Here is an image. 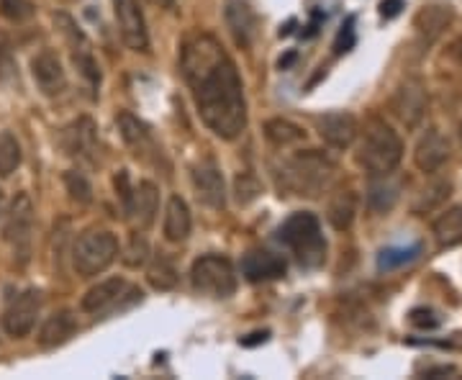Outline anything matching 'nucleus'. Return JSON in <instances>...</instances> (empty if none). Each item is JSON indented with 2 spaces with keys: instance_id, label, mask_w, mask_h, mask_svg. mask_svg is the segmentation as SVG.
Masks as SVG:
<instances>
[{
  "instance_id": "23",
  "label": "nucleus",
  "mask_w": 462,
  "mask_h": 380,
  "mask_svg": "<svg viewBox=\"0 0 462 380\" xmlns=\"http://www.w3.org/2000/svg\"><path fill=\"white\" fill-rule=\"evenodd\" d=\"M401 199V182L388 175H375L370 188H367V206L375 214H388Z\"/></svg>"
},
{
  "instance_id": "6",
  "label": "nucleus",
  "mask_w": 462,
  "mask_h": 380,
  "mask_svg": "<svg viewBox=\"0 0 462 380\" xmlns=\"http://www.w3.org/2000/svg\"><path fill=\"white\" fill-rule=\"evenodd\" d=\"M190 283L196 293L208 298H229L236 291V273L234 264L221 255H203L193 263Z\"/></svg>"
},
{
  "instance_id": "42",
  "label": "nucleus",
  "mask_w": 462,
  "mask_h": 380,
  "mask_svg": "<svg viewBox=\"0 0 462 380\" xmlns=\"http://www.w3.org/2000/svg\"><path fill=\"white\" fill-rule=\"evenodd\" d=\"M460 142H462V124H460Z\"/></svg>"
},
{
  "instance_id": "41",
  "label": "nucleus",
  "mask_w": 462,
  "mask_h": 380,
  "mask_svg": "<svg viewBox=\"0 0 462 380\" xmlns=\"http://www.w3.org/2000/svg\"><path fill=\"white\" fill-rule=\"evenodd\" d=\"M0 216H3V190H0Z\"/></svg>"
},
{
  "instance_id": "18",
  "label": "nucleus",
  "mask_w": 462,
  "mask_h": 380,
  "mask_svg": "<svg viewBox=\"0 0 462 380\" xmlns=\"http://www.w3.org/2000/svg\"><path fill=\"white\" fill-rule=\"evenodd\" d=\"M321 139L334 149H346L357 136V118L349 111H331L316 121Z\"/></svg>"
},
{
  "instance_id": "13",
  "label": "nucleus",
  "mask_w": 462,
  "mask_h": 380,
  "mask_svg": "<svg viewBox=\"0 0 462 380\" xmlns=\"http://www.w3.org/2000/svg\"><path fill=\"white\" fill-rule=\"evenodd\" d=\"M32 75L36 85H39V90L44 93V96H62L67 88V75H65V67L60 62V57L54 54L51 50L39 51L36 57L32 60Z\"/></svg>"
},
{
  "instance_id": "32",
  "label": "nucleus",
  "mask_w": 462,
  "mask_h": 380,
  "mask_svg": "<svg viewBox=\"0 0 462 380\" xmlns=\"http://www.w3.org/2000/svg\"><path fill=\"white\" fill-rule=\"evenodd\" d=\"M65 185H67V193H69V199L75 200V203L88 206V203L93 200V188H90L88 178H85V175H80V172H67Z\"/></svg>"
},
{
  "instance_id": "12",
  "label": "nucleus",
  "mask_w": 462,
  "mask_h": 380,
  "mask_svg": "<svg viewBox=\"0 0 462 380\" xmlns=\"http://www.w3.org/2000/svg\"><path fill=\"white\" fill-rule=\"evenodd\" d=\"M62 147L69 157L85 160V162H96V152H98V129L93 124V118H78L62 132Z\"/></svg>"
},
{
  "instance_id": "8",
  "label": "nucleus",
  "mask_w": 462,
  "mask_h": 380,
  "mask_svg": "<svg viewBox=\"0 0 462 380\" xmlns=\"http://www.w3.org/2000/svg\"><path fill=\"white\" fill-rule=\"evenodd\" d=\"M427 106H430L427 88L416 78H409L406 83L398 85L393 100H391V111L396 114V118L406 129H416L421 124V118L427 114Z\"/></svg>"
},
{
  "instance_id": "20",
  "label": "nucleus",
  "mask_w": 462,
  "mask_h": 380,
  "mask_svg": "<svg viewBox=\"0 0 462 380\" xmlns=\"http://www.w3.org/2000/svg\"><path fill=\"white\" fill-rule=\"evenodd\" d=\"M242 275L249 283L278 281L285 275V260L273 252H264V249H252L242 260Z\"/></svg>"
},
{
  "instance_id": "34",
  "label": "nucleus",
  "mask_w": 462,
  "mask_h": 380,
  "mask_svg": "<svg viewBox=\"0 0 462 380\" xmlns=\"http://www.w3.org/2000/svg\"><path fill=\"white\" fill-rule=\"evenodd\" d=\"M236 200L242 203V206H247L252 200L260 196V182L254 175H249V172H242V175H236Z\"/></svg>"
},
{
  "instance_id": "22",
  "label": "nucleus",
  "mask_w": 462,
  "mask_h": 380,
  "mask_svg": "<svg viewBox=\"0 0 462 380\" xmlns=\"http://www.w3.org/2000/svg\"><path fill=\"white\" fill-rule=\"evenodd\" d=\"M190 227H193V221H190V209H188V203L180 199V196H172V199L167 200V209H165V239L167 242H172V245H178V242H185L188 239V234H190Z\"/></svg>"
},
{
  "instance_id": "33",
  "label": "nucleus",
  "mask_w": 462,
  "mask_h": 380,
  "mask_svg": "<svg viewBox=\"0 0 462 380\" xmlns=\"http://www.w3.org/2000/svg\"><path fill=\"white\" fill-rule=\"evenodd\" d=\"M33 3L32 0H0V16L21 23V21H29L33 16Z\"/></svg>"
},
{
  "instance_id": "27",
  "label": "nucleus",
  "mask_w": 462,
  "mask_h": 380,
  "mask_svg": "<svg viewBox=\"0 0 462 380\" xmlns=\"http://www.w3.org/2000/svg\"><path fill=\"white\" fill-rule=\"evenodd\" d=\"M449 18L452 16H449V11H447L445 5H427V8L419 11V16H416V29H419V33H421L427 42H434V39L447 29Z\"/></svg>"
},
{
  "instance_id": "16",
  "label": "nucleus",
  "mask_w": 462,
  "mask_h": 380,
  "mask_svg": "<svg viewBox=\"0 0 462 380\" xmlns=\"http://www.w3.org/2000/svg\"><path fill=\"white\" fill-rule=\"evenodd\" d=\"M193 188H196V196H199L200 203H206L214 211L224 209V203H226V185H224V178H221L218 167L211 165V162L193 167Z\"/></svg>"
},
{
  "instance_id": "24",
  "label": "nucleus",
  "mask_w": 462,
  "mask_h": 380,
  "mask_svg": "<svg viewBox=\"0 0 462 380\" xmlns=\"http://www.w3.org/2000/svg\"><path fill=\"white\" fill-rule=\"evenodd\" d=\"M439 247H455L462 242V206H455L439 216L431 227Z\"/></svg>"
},
{
  "instance_id": "5",
  "label": "nucleus",
  "mask_w": 462,
  "mask_h": 380,
  "mask_svg": "<svg viewBox=\"0 0 462 380\" xmlns=\"http://www.w3.org/2000/svg\"><path fill=\"white\" fill-rule=\"evenodd\" d=\"M116 257H118V239L106 229H90L80 234L72 249V264L83 278L100 275L114 264Z\"/></svg>"
},
{
  "instance_id": "15",
  "label": "nucleus",
  "mask_w": 462,
  "mask_h": 380,
  "mask_svg": "<svg viewBox=\"0 0 462 380\" xmlns=\"http://www.w3.org/2000/svg\"><path fill=\"white\" fill-rule=\"evenodd\" d=\"M118 132H121V139L126 142V147L132 149L134 157H139V160H147V162H154L157 157H160V152H157V144H154V139H152V132H149L147 126L139 121L132 114H118Z\"/></svg>"
},
{
  "instance_id": "14",
  "label": "nucleus",
  "mask_w": 462,
  "mask_h": 380,
  "mask_svg": "<svg viewBox=\"0 0 462 380\" xmlns=\"http://www.w3.org/2000/svg\"><path fill=\"white\" fill-rule=\"evenodd\" d=\"M224 18H226V26H229L231 39L236 42V47L249 50L257 39V16H254L252 5L247 0H226Z\"/></svg>"
},
{
  "instance_id": "4",
  "label": "nucleus",
  "mask_w": 462,
  "mask_h": 380,
  "mask_svg": "<svg viewBox=\"0 0 462 380\" xmlns=\"http://www.w3.org/2000/svg\"><path fill=\"white\" fill-rule=\"evenodd\" d=\"M281 242L298 257L303 267H319L327 257V242L321 234V224L314 214L300 211L293 214L281 227Z\"/></svg>"
},
{
  "instance_id": "36",
  "label": "nucleus",
  "mask_w": 462,
  "mask_h": 380,
  "mask_svg": "<svg viewBox=\"0 0 462 380\" xmlns=\"http://www.w3.org/2000/svg\"><path fill=\"white\" fill-rule=\"evenodd\" d=\"M355 44V18H346V23H342V32L337 36V44H334V51L342 54L349 47Z\"/></svg>"
},
{
  "instance_id": "38",
  "label": "nucleus",
  "mask_w": 462,
  "mask_h": 380,
  "mask_svg": "<svg viewBox=\"0 0 462 380\" xmlns=\"http://www.w3.org/2000/svg\"><path fill=\"white\" fill-rule=\"evenodd\" d=\"M147 260V245H144V239H139V236H134L132 239V249H129V257H126V263L136 267V264H142Z\"/></svg>"
},
{
  "instance_id": "7",
  "label": "nucleus",
  "mask_w": 462,
  "mask_h": 380,
  "mask_svg": "<svg viewBox=\"0 0 462 380\" xmlns=\"http://www.w3.org/2000/svg\"><path fill=\"white\" fill-rule=\"evenodd\" d=\"M5 242L18 264L29 263L33 239V203L26 193H18L5 216Z\"/></svg>"
},
{
  "instance_id": "37",
  "label": "nucleus",
  "mask_w": 462,
  "mask_h": 380,
  "mask_svg": "<svg viewBox=\"0 0 462 380\" xmlns=\"http://www.w3.org/2000/svg\"><path fill=\"white\" fill-rule=\"evenodd\" d=\"M411 324L413 327H419V329H434V327H439V319H437V314L430 311V309H413Z\"/></svg>"
},
{
  "instance_id": "29",
  "label": "nucleus",
  "mask_w": 462,
  "mask_h": 380,
  "mask_svg": "<svg viewBox=\"0 0 462 380\" xmlns=\"http://www.w3.org/2000/svg\"><path fill=\"white\" fill-rule=\"evenodd\" d=\"M21 165V144L11 132H0V178H8Z\"/></svg>"
},
{
  "instance_id": "40",
  "label": "nucleus",
  "mask_w": 462,
  "mask_h": 380,
  "mask_svg": "<svg viewBox=\"0 0 462 380\" xmlns=\"http://www.w3.org/2000/svg\"><path fill=\"white\" fill-rule=\"evenodd\" d=\"M152 3H157L160 8H170V5H172L175 0H152Z\"/></svg>"
},
{
  "instance_id": "26",
  "label": "nucleus",
  "mask_w": 462,
  "mask_h": 380,
  "mask_svg": "<svg viewBox=\"0 0 462 380\" xmlns=\"http://www.w3.org/2000/svg\"><path fill=\"white\" fill-rule=\"evenodd\" d=\"M355 214H357V196L352 190H345V193L334 196V200L329 203V214L327 216H329L331 227L337 232H345V229L352 227Z\"/></svg>"
},
{
  "instance_id": "9",
  "label": "nucleus",
  "mask_w": 462,
  "mask_h": 380,
  "mask_svg": "<svg viewBox=\"0 0 462 380\" xmlns=\"http://www.w3.org/2000/svg\"><path fill=\"white\" fill-rule=\"evenodd\" d=\"M39 311H42V293L36 288H29V291L18 293L8 303V309L3 314V329L8 331L11 337L21 339V337H26L33 329V324L39 319Z\"/></svg>"
},
{
  "instance_id": "3",
  "label": "nucleus",
  "mask_w": 462,
  "mask_h": 380,
  "mask_svg": "<svg viewBox=\"0 0 462 380\" xmlns=\"http://www.w3.org/2000/svg\"><path fill=\"white\" fill-rule=\"evenodd\" d=\"M403 157V142L385 121L373 118L363 132L357 162L367 170L370 178L375 175H388L393 172Z\"/></svg>"
},
{
  "instance_id": "25",
  "label": "nucleus",
  "mask_w": 462,
  "mask_h": 380,
  "mask_svg": "<svg viewBox=\"0 0 462 380\" xmlns=\"http://www.w3.org/2000/svg\"><path fill=\"white\" fill-rule=\"evenodd\" d=\"M264 136L275 147H293V144H300L306 139V132L288 118H270L264 124Z\"/></svg>"
},
{
  "instance_id": "2",
  "label": "nucleus",
  "mask_w": 462,
  "mask_h": 380,
  "mask_svg": "<svg viewBox=\"0 0 462 380\" xmlns=\"http://www.w3.org/2000/svg\"><path fill=\"white\" fill-rule=\"evenodd\" d=\"M334 172H337L334 162L321 152H316V149L298 152L293 157H288L278 170V188L285 193H293V196L314 199L324 188H329Z\"/></svg>"
},
{
  "instance_id": "17",
  "label": "nucleus",
  "mask_w": 462,
  "mask_h": 380,
  "mask_svg": "<svg viewBox=\"0 0 462 380\" xmlns=\"http://www.w3.org/2000/svg\"><path fill=\"white\" fill-rule=\"evenodd\" d=\"M452 154V147H449V139L445 134L437 132V129H430L419 139L416 144V152H413V162L421 172H437L439 167L445 165Z\"/></svg>"
},
{
  "instance_id": "11",
  "label": "nucleus",
  "mask_w": 462,
  "mask_h": 380,
  "mask_svg": "<svg viewBox=\"0 0 462 380\" xmlns=\"http://www.w3.org/2000/svg\"><path fill=\"white\" fill-rule=\"evenodd\" d=\"M136 288H132L124 278H108V281L98 283L96 288H90L83 296V311L85 314L103 316L108 311H116L121 306V301H126L129 293H134ZM134 303V301H129Z\"/></svg>"
},
{
  "instance_id": "39",
  "label": "nucleus",
  "mask_w": 462,
  "mask_h": 380,
  "mask_svg": "<svg viewBox=\"0 0 462 380\" xmlns=\"http://www.w3.org/2000/svg\"><path fill=\"white\" fill-rule=\"evenodd\" d=\"M403 11V0H383L380 3V16L383 18H396Z\"/></svg>"
},
{
  "instance_id": "19",
  "label": "nucleus",
  "mask_w": 462,
  "mask_h": 380,
  "mask_svg": "<svg viewBox=\"0 0 462 380\" xmlns=\"http://www.w3.org/2000/svg\"><path fill=\"white\" fill-rule=\"evenodd\" d=\"M157 206H160V193H157V185L149 181H142L139 185H134L132 200L126 206V216L134 221L136 229H149L154 214H157Z\"/></svg>"
},
{
  "instance_id": "35",
  "label": "nucleus",
  "mask_w": 462,
  "mask_h": 380,
  "mask_svg": "<svg viewBox=\"0 0 462 380\" xmlns=\"http://www.w3.org/2000/svg\"><path fill=\"white\" fill-rule=\"evenodd\" d=\"M16 70V60H14V44L5 33L0 32V80L11 78Z\"/></svg>"
},
{
  "instance_id": "10",
  "label": "nucleus",
  "mask_w": 462,
  "mask_h": 380,
  "mask_svg": "<svg viewBox=\"0 0 462 380\" xmlns=\"http://www.w3.org/2000/svg\"><path fill=\"white\" fill-rule=\"evenodd\" d=\"M114 14L124 44L134 51H149V33L139 0H114Z\"/></svg>"
},
{
  "instance_id": "1",
  "label": "nucleus",
  "mask_w": 462,
  "mask_h": 380,
  "mask_svg": "<svg viewBox=\"0 0 462 380\" xmlns=\"http://www.w3.org/2000/svg\"><path fill=\"white\" fill-rule=\"evenodd\" d=\"M182 78L193 93L200 121L221 139H236L247 126L245 85L221 42L196 33L182 44Z\"/></svg>"
},
{
  "instance_id": "31",
  "label": "nucleus",
  "mask_w": 462,
  "mask_h": 380,
  "mask_svg": "<svg viewBox=\"0 0 462 380\" xmlns=\"http://www.w3.org/2000/svg\"><path fill=\"white\" fill-rule=\"evenodd\" d=\"M421 252V245H411V247H391L383 249L378 257V267L380 270H393L398 264L411 263L413 257Z\"/></svg>"
},
{
  "instance_id": "30",
  "label": "nucleus",
  "mask_w": 462,
  "mask_h": 380,
  "mask_svg": "<svg viewBox=\"0 0 462 380\" xmlns=\"http://www.w3.org/2000/svg\"><path fill=\"white\" fill-rule=\"evenodd\" d=\"M149 283L154 288H160V291H167V288H172L178 283V273H175V267L167 257H157L154 264L149 267Z\"/></svg>"
},
{
  "instance_id": "21",
  "label": "nucleus",
  "mask_w": 462,
  "mask_h": 380,
  "mask_svg": "<svg viewBox=\"0 0 462 380\" xmlns=\"http://www.w3.org/2000/svg\"><path fill=\"white\" fill-rule=\"evenodd\" d=\"M75 331H78V321H75V316L72 311H57V314H51L47 321H44V327L39 331V345L42 348H60V345H65L69 342L72 337H75Z\"/></svg>"
},
{
  "instance_id": "28",
  "label": "nucleus",
  "mask_w": 462,
  "mask_h": 380,
  "mask_svg": "<svg viewBox=\"0 0 462 380\" xmlns=\"http://www.w3.org/2000/svg\"><path fill=\"white\" fill-rule=\"evenodd\" d=\"M449 190H452L449 181L430 182V185L421 190V196L416 199V203H413V214L424 216L430 214V211H434V209H439L447 200V196H449Z\"/></svg>"
}]
</instances>
